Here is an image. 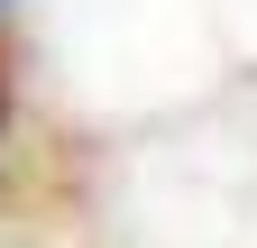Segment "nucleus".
<instances>
[{"instance_id":"1","label":"nucleus","mask_w":257,"mask_h":248,"mask_svg":"<svg viewBox=\"0 0 257 248\" xmlns=\"http://www.w3.org/2000/svg\"><path fill=\"white\" fill-rule=\"evenodd\" d=\"M0 119H10V101H0Z\"/></svg>"}]
</instances>
